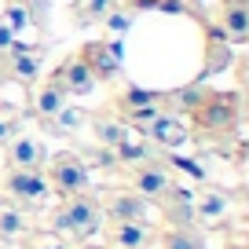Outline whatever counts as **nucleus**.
<instances>
[{"label":"nucleus","mask_w":249,"mask_h":249,"mask_svg":"<svg viewBox=\"0 0 249 249\" xmlns=\"http://www.w3.org/2000/svg\"><path fill=\"white\" fill-rule=\"evenodd\" d=\"M136 128H140V136L154 140L158 147H183V143L191 140V128H187L179 117H172V114H154L150 121L136 124Z\"/></svg>","instance_id":"5"},{"label":"nucleus","mask_w":249,"mask_h":249,"mask_svg":"<svg viewBox=\"0 0 249 249\" xmlns=\"http://www.w3.org/2000/svg\"><path fill=\"white\" fill-rule=\"evenodd\" d=\"M48 161V150L40 140H33V136H15L8 147V169H33L40 172Z\"/></svg>","instance_id":"9"},{"label":"nucleus","mask_w":249,"mask_h":249,"mask_svg":"<svg viewBox=\"0 0 249 249\" xmlns=\"http://www.w3.org/2000/svg\"><path fill=\"white\" fill-rule=\"evenodd\" d=\"M0 22L8 26L15 37L26 30V26H37V22H33V15H30V8H26L22 0H8V8H4V18H0Z\"/></svg>","instance_id":"19"},{"label":"nucleus","mask_w":249,"mask_h":249,"mask_svg":"<svg viewBox=\"0 0 249 249\" xmlns=\"http://www.w3.org/2000/svg\"><path fill=\"white\" fill-rule=\"evenodd\" d=\"M169 187H172V179H169V172H165L161 165L143 161V165H136V169H132V191L140 198H161Z\"/></svg>","instance_id":"11"},{"label":"nucleus","mask_w":249,"mask_h":249,"mask_svg":"<svg viewBox=\"0 0 249 249\" xmlns=\"http://www.w3.org/2000/svg\"><path fill=\"white\" fill-rule=\"evenodd\" d=\"M121 40H92V44H85L81 48V59L88 62V70H92V77L95 81H114L117 73H121Z\"/></svg>","instance_id":"3"},{"label":"nucleus","mask_w":249,"mask_h":249,"mask_svg":"<svg viewBox=\"0 0 249 249\" xmlns=\"http://www.w3.org/2000/svg\"><path fill=\"white\" fill-rule=\"evenodd\" d=\"M227 205H231V202H227V195H220V191H205V195L198 198L195 213H198L202 220H220V216L227 213Z\"/></svg>","instance_id":"20"},{"label":"nucleus","mask_w":249,"mask_h":249,"mask_svg":"<svg viewBox=\"0 0 249 249\" xmlns=\"http://www.w3.org/2000/svg\"><path fill=\"white\" fill-rule=\"evenodd\" d=\"M147 238H150V231H147L143 220H124V224L114 227L117 249H143V246H147Z\"/></svg>","instance_id":"16"},{"label":"nucleus","mask_w":249,"mask_h":249,"mask_svg":"<svg viewBox=\"0 0 249 249\" xmlns=\"http://www.w3.org/2000/svg\"><path fill=\"white\" fill-rule=\"evenodd\" d=\"M48 179L44 172H33V169H11L8 172V195L15 202H26V205H37L48 198Z\"/></svg>","instance_id":"7"},{"label":"nucleus","mask_w":249,"mask_h":249,"mask_svg":"<svg viewBox=\"0 0 249 249\" xmlns=\"http://www.w3.org/2000/svg\"><path fill=\"white\" fill-rule=\"evenodd\" d=\"M117 4H121V0H81V4H77V22H81V26L103 22V18H107Z\"/></svg>","instance_id":"18"},{"label":"nucleus","mask_w":249,"mask_h":249,"mask_svg":"<svg viewBox=\"0 0 249 249\" xmlns=\"http://www.w3.org/2000/svg\"><path fill=\"white\" fill-rule=\"evenodd\" d=\"M216 30L231 44H246L249 40V0H224L216 11Z\"/></svg>","instance_id":"6"},{"label":"nucleus","mask_w":249,"mask_h":249,"mask_svg":"<svg viewBox=\"0 0 249 249\" xmlns=\"http://www.w3.org/2000/svg\"><path fill=\"white\" fill-rule=\"evenodd\" d=\"M165 249H205V242H202V234H195L191 224H187V227H176V231L165 234Z\"/></svg>","instance_id":"22"},{"label":"nucleus","mask_w":249,"mask_h":249,"mask_svg":"<svg viewBox=\"0 0 249 249\" xmlns=\"http://www.w3.org/2000/svg\"><path fill=\"white\" fill-rule=\"evenodd\" d=\"M114 161H121V165H143V161H150V147L140 140V136H132V132H124V140L114 147Z\"/></svg>","instance_id":"15"},{"label":"nucleus","mask_w":249,"mask_h":249,"mask_svg":"<svg viewBox=\"0 0 249 249\" xmlns=\"http://www.w3.org/2000/svg\"><path fill=\"white\" fill-rule=\"evenodd\" d=\"M11 48H15V33H11L4 22H0V55H4V52H11Z\"/></svg>","instance_id":"26"},{"label":"nucleus","mask_w":249,"mask_h":249,"mask_svg":"<svg viewBox=\"0 0 249 249\" xmlns=\"http://www.w3.org/2000/svg\"><path fill=\"white\" fill-rule=\"evenodd\" d=\"M4 59H8V73H4V77H15V81H22V85H33V81H37V73H40V52L37 48H26V44L15 40V48L4 52Z\"/></svg>","instance_id":"10"},{"label":"nucleus","mask_w":249,"mask_h":249,"mask_svg":"<svg viewBox=\"0 0 249 249\" xmlns=\"http://www.w3.org/2000/svg\"><path fill=\"white\" fill-rule=\"evenodd\" d=\"M52 121H55V132H73V128H81V124L88 121V114L77 110V107H62Z\"/></svg>","instance_id":"23"},{"label":"nucleus","mask_w":249,"mask_h":249,"mask_svg":"<svg viewBox=\"0 0 249 249\" xmlns=\"http://www.w3.org/2000/svg\"><path fill=\"white\" fill-rule=\"evenodd\" d=\"M103 213H107V216H114L117 224H124V220H143L150 209H147V198H140V195H132V191H128V195H114Z\"/></svg>","instance_id":"12"},{"label":"nucleus","mask_w":249,"mask_h":249,"mask_svg":"<svg viewBox=\"0 0 249 249\" xmlns=\"http://www.w3.org/2000/svg\"><path fill=\"white\" fill-rule=\"evenodd\" d=\"M62 107H66V92H62V85H59L55 77H48V81H44V88L33 95V114H37V117H48V121H52V117L59 114Z\"/></svg>","instance_id":"14"},{"label":"nucleus","mask_w":249,"mask_h":249,"mask_svg":"<svg viewBox=\"0 0 249 249\" xmlns=\"http://www.w3.org/2000/svg\"><path fill=\"white\" fill-rule=\"evenodd\" d=\"M48 183H55V191L66 198L73 195H85L88 191V165L81 161L77 154H55L52 158V172H48Z\"/></svg>","instance_id":"2"},{"label":"nucleus","mask_w":249,"mask_h":249,"mask_svg":"<svg viewBox=\"0 0 249 249\" xmlns=\"http://www.w3.org/2000/svg\"><path fill=\"white\" fill-rule=\"evenodd\" d=\"M99 224H103V205L95 202V198H88V195L66 198V202L52 213V231L62 234V238H73V242L95 234Z\"/></svg>","instance_id":"1"},{"label":"nucleus","mask_w":249,"mask_h":249,"mask_svg":"<svg viewBox=\"0 0 249 249\" xmlns=\"http://www.w3.org/2000/svg\"><path fill=\"white\" fill-rule=\"evenodd\" d=\"M103 26H107L114 37H121V33H128L132 30V11H124V8H114L107 18H103Z\"/></svg>","instance_id":"24"},{"label":"nucleus","mask_w":249,"mask_h":249,"mask_svg":"<svg viewBox=\"0 0 249 249\" xmlns=\"http://www.w3.org/2000/svg\"><path fill=\"white\" fill-rule=\"evenodd\" d=\"M30 249H66V246H62L59 238H40L37 246H30Z\"/></svg>","instance_id":"28"},{"label":"nucleus","mask_w":249,"mask_h":249,"mask_svg":"<svg viewBox=\"0 0 249 249\" xmlns=\"http://www.w3.org/2000/svg\"><path fill=\"white\" fill-rule=\"evenodd\" d=\"M172 165H176V169H183V172H191L195 179H202V169H198L195 161H187V158H172Z\"/></svg>","instance_id":"27"},{"label":"nucleus","mask_w":249,"mask_h":249,"mask_svg":"<svg viewBox=\"0 0 249 249\" xmlns=\"http://www.w3.org/2000/svg\"><path fill=\"white\" fill-rule=\"evenodd\" d=\"M165 95L161 92H147V88H128V92L117 99V107L124 110V117L136 114V110H147V107H161Z\"/></svg>","instance_id":"17"},{"label":"nucleus","mask_w":249,"mask_h":249,"mask_svg":"<svg viewBox=\"0 0 249 249\" xmlns=\"http://www.w3.org/2000/svg\"><path fill=\"white\" fill-rule=\"evenodd\" d=\"M52 77L62 85V92H66V95H88V92H95V85H99V81L92 77V70H88V62L81 59V55H70V59L62 62Z\"/></svg>","instance_id":"8"},{"label":"nucleus","mask_w":249,"mask_h":249,"mask_svg":"<svg viewBox=\"0 0 249 249\" xmlns=\"http://www.w3.org/2000/svg\"><path fill=\"white\" fill-rule=\"evenodd\" d=\"M227 249H249V246H246V242H231Z\"/></svg>","instance_id":"29"},{"label":"nucleus","mask_w":249,"mask_h":249,"mask_svg":"<svg viewBox=\"0 0 249 249\" xmlns=\"http://www.w3.org/2000/svg\"><path fill=\"white\" fill-rule=\"evenodd\" d=\"M124 132H128V124H124V121H103V117L95 121V140H99L103 147H110V150L124 140Z\"/></svg>","instance_id":"21"},{"label":"nucleus","mask_w":249,"mask_h":249,"mask_svg":"<svg viewBox=\"0 0 249 249\" xmlns=\"http://www.w3.org/2000/svg\"><path fill=\"white\" fill-rule=\"evenodd\" d=\"M136 8H161V11H183V0H128Z\"/></svg>","instance_id":"25"},{"label":"nucleus","mask_w":249,"mask_h":249,"mask_svg":"<svg viewBox=\"0 0 249 249\" xmlns=\"http://www.w3.org/2000/svg\"><path fill=\"white\" fill-rule=\"evenodd\" d=\"M30 231V216L18 209L15 202H4L0 198V242H15Z\"/></svg>","instance_id":"13"},{"label":"nucleus","mask_w":249,"mask_h":249,"mask_svg":"<svg viewBox=\"0 0 249 249\" xmlns=\"http://www.w3.org/2000/svg\"><path fill=\"white\" fill-rule=\"evenodd\" d=\"M195 121L202 128H231L238 110H234V95H216V92H202L195 107Z\"/></svg>","instance_id":"4"}]
</instances>
